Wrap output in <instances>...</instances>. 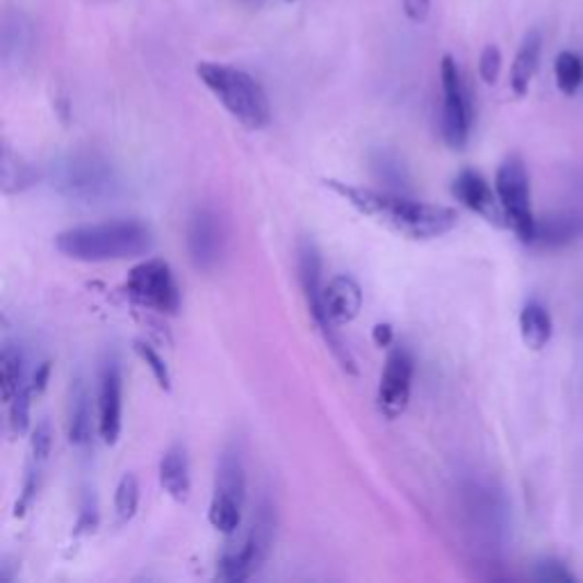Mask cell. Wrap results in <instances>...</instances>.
Returning a JSON list of instances; mask_svg holds the SVG:
<instances>
[{"label": "cell", "instance_id": "obj_33", "mask_svg": "<svg viewBox=\"0 0 583 583\" xmlns=\"http://www.w3.org/2000/svg\"><path fill=\"white\" fill-rule=\"evenodd\" d=\"M404 12L412 23H422L429 19L431 0H404Z\"/></svg>", "mask_w": 583, "mask_h": 583}, {"label": "cell", "instance_id": "obj_32", "mask_svg": "<svg viewBox=\"0 0 583 583\" xmlns=\"http://www.w3.org/2000/svg\"><path fill=\"white\" fill-rule=\"evenodd\" d=\"M98 524V511H96V499L94 494L85 497V502L80 506V515H78V524H75V534H90L96 529Z\"/></svg>", "mask_w": 583, "mask_h": 583}, {"label": "cell", "instance_id": "obj_31", "mask_svg": "<svg viewBox=\"0 0 583 583\" xmlns=\"http://www.w3.org/2000/svg\"><path fill=\"white\" fill-rule=\"evenodd\" d=\"M479 73L483 78L486 85H494L499 73H502V53H499L497 46H486L479 60Z\"/></svg>", "mask_w": 583, "mask_h": 583}, {"label": "cell", "instance_id": "obj_24", "mask_svg": "<svg viewBox=\"0 0 583 583\" xmlns=\"http://www.w3.org/2000/svg\"><path fill=\"white\" fill-rule=\"evenodd\" d=\"M372 164H374V172L376 176L390 187V191H397V189H406L408 187V172L404 162L390 153V151H376L374 158H372Z\"/></svg>", "mask_w": 583, "mask_h": 583}, {"label": "cell", "instance_id": "obj_14", "mask_svg": "<svg viewBox=\"0 0 583 583\" xmlns=\"http://www.w3.org/2000/svg\"><path fill=\"white\" fill-rule=\"evenodd\" d=\"M322 303L333 324H349L363 308V292H360V285L351 276H336V279L328 281V285H324Z\"/></svg>", "mask_w": 583, "mask_h": 583}, {"label": "cell", "instance_id": "obj_25", "mask_svg": "<svg viewBox=\"0 0 583 583\" xmlns=\"http://www.w3.org/2000/svg\"><path fill=\"white\" fill-rule=\"evenodd\" d=\"M579 221L576 219H563V217H557V219H545V221H538L536 224V240L538 244H563L568 240H572L579 229H576Z\"/></svg>", "mask_w": 583, "mask_h": 583}, {"label": "cell", "instance_id": "obj_18", "mask_svg": "<svg viewBox=\"0 0 583 583\" xmlns=\"http://www.w3.org/2000/svg\"><path fill=\"white\" fill-rule=\"evenodd\" d=\"M33 44V27L21 12L3 16V60L5 65L21 62Z\"/></svg>", "mask_w": 583, "mask_h": 583}, {"label": "cell", "instance_id": "obj_12", "mask_svg": "<svg viewBox=\"0 0 583 583\" xmlns=\"http://www.w3.org/2000/svg\"><path fill=\"white\" fill-rule=\"evenodd\" d=\"M452 194L456 197V201H460L467 210L483 217L488 224L497 229H509V219L502 208V201L497 197V189H492L479 172L475 170L460 172L452 185Z\"/></svg>", "mask_w": 583, "mask_h": 583}, {"label": "cell", "instance_id": "obj_27", "mask_svg": "<svg viewBox=\"0 0 583 583\" xmlns=\"http://www.w3.org/2000/svg\"><path fill=\"white\" fill-rule=\"evenodd\" d=\"M137 506H140V483L132 475H124L117 492H115V509L121 522L132 520V515L137 513Z\"/></svg>", "mask_w": 583, "mask_h": 583}, {"label": "cell", "instance_id": "obj_30", "mask_svg": "<svg viewBox=\"0 0 583 583\" xmlns=\"http://www.w3.org/2000/svg\"><path fill=\"white\" fill-rule=\"evenodd\" d=\"M53 447V429L48 422H39L31 435V463L44 465Z\"/></svg>", "mask_w": 583, "mask_h": 583}, {"label": "cell", "instance_id": "obj_4", "mask_svg": "<svg viewBox=\"0 0 583 583\" xmlns=\"http://www.w3.org/2000/svg\"><path fill=\"white\" fill-rule=\"evenodd\" d=\"M50 185L65 199L98 203L115 197L119 178L115 166L98 153L75 151L60 155L50 164Z\"/></svg>", "mask_w": 583, "mask_h": 583}, {"label": "cell", "instance_id": "obj_21", "mask_svg": "<svg viewBox=\"0 0 583 583\" xmlns=\"http://www.w3.org/2000/svg\"><path fill=\"white\" fill-rule=\"evenodd\" d=\"M242 506H244L242 499L226 492H214L208 520L217 532H221L224 536H233L235 532L242 529Z\"/></svg>", "mask_w": 583, "mask_h": 583}, {"label": "cell", "instance_id": "obj_17", "mask_svg": "<svg viewBox=\"0 0 583 583\" xmlns=\"http://www.w3.org/2000/svg\"><path fill=\"white\" fill-rule=\"evenodd\" d=\"M160 483L162 488L170 492V497H174L176 502H185L191 481H189V460H187V452L180 444H174L164 452L162 460H160Z\"/></svg>", "mask_w": 583, "mask_h": 583}, {"label": "cell", "instance_id": "obj_1", "mask_svg": "<svg viewBox=\"0 0 583 583\" xmlns=\"http://www.w3.org/2000/svg\"><path fill=\"white\" fill-rule=\"evenodd\" d=\"M324 183L358 212L376 219L378 224L410 240H435L447 235L458 224V212L447 206L412 201L397 191H376L370 187H355L340 180Z\"/></svg>", "mask_w": 583, "mask_h": 583}, {"label": "cell", "instance_id": "obj_23", "mask_svg": "<svg viewBox=\"0 0 583 583\" xmlns=\"http://www.w3.org/2000/svg\"><path fill=\"white\" fill-rule=\"evenodd\" d=\"M553 73H557V85L565 96H574L583 85V58L572 50L559 53L557 65H553Z\"/></svg>", "mask_w": 583, "mask_h": 583}, {"label": "cell", "instance_id": "obj_3", "mask_svg": "<svg viewBox=\"0 0 583 583\" xmlns=\"http://www.w3.org/2000/svg\"><path fill=\"white\" fill-rule=\"evenodd\" d=\"M197 75L212 96L242 126L260 130L271 121V105L260 82L242 69L219 62H199Z\"/></svg>", "mask_w": 583, "mask_h": 583}, {"label": "cell", "instance_id": "obj_35", "mask_svg": "<svg viewBox=\"0 0 583 583\" xmlns=\"http://www.w3.org/2000/svg\"><path fill=\"white\" fill-rule=\"evenodd\" d=\"M48 378H50V363H42L33 376V393L42 395L46 390V385H48Z\"/></svg>", "mask_w": 583, "mask_h": 583}, {"label": "cell", "instance_id": "obj_16", "mask_svg": "<svg viewBox=\"0 0 583 583\" xmlns=\"http://www.w3.org/2000/svg\"><path fill=\"white\" fill-rule=\"evenodd\" d=\"M540 53H543V37L538 31H532L522 39L511 67V90L517 98L526 96V92H529V85L540 65Z\"/></svg>", "mask_w": 583, "mask_h": 583}, {"label": "cell", "instance_id": "obj_37", "mask_svg": "<svg viewBox=\"0 0 583 583\" xmlns=\"http://www.w3.org/2000/svg\"><path fill=\"white\" fill-rule=\"evenodd\" d=\"M242 3H246V5H263V0H242Z\"/></svg>", "mask_w": 583, "mask_h": 583}, {"label": "cell", "instance_id": "obj_8", "mask_svg": "<svg viewBox=\"0 0 583 583\" xmlns=\"http://www.w3.org/2000/svg\"><path fill=\"white\" fill-rule=\"evenodd\" d=\"M126 292L137 305L160 315H176L180 308V288L176 276L170 263L160 258L132 267L126 281Z\"/></svg>", "mask_w": 583, "mask_h": 583}, {"label": "cell", "instance_id": "obj_7", "mask_svg": "<svg viewBox=\"0 0 583 583\" xmlns=\"http://www.w3.org/2000/svg\"><path fill=\"white\" fill-rule=\"evenodd\" d=\"M497 197L502 201V208L509 219V229L517 235L520 242L534 244L536 240V217L532 210V189H529V174L522 158L511 155L502 162L494 180Z\"/></svg>", "mask_w": 583, "mask_h": 583}, {"label": "cell", "instance_id": "obj_20", "mask_svg": "<svg viewBox=\"0 0 583 583\" xmlns=\"http://www.w3.org/2000/svg\"><path fill=\"white\" fill-rule=\"evenodd\" d=\"M244 490H246V477H244L242 454L237 447H229L224 454H221L217 465L214 492H226L244 502Z\"/></svg>", "mask_w": 583, "mask_h": 583}, {"label": "cell", "instance_id": "obj_15", "mask_svg": "<svg viewBox=\"0 0 583 583\" xmlns=\"http://www.w3.org/2000/svg\"><path fill=\"white\" fill-rule=\"evenodd\" d=\"M94 438V412L92 397L85 381L80 376L71 383L69 395V440L75 447H88Z\"/></svg>", "mask_w": 583, "mask_h": 583}, {"label": "cell", "instance_id": "obj_13", "mask_svg": "<svg viewBox=\"0 0 583 583\" xmlns=\"http://www.w3.org/2000/svg\"><path fill=\"white\" fill-rule=\"evenodd\" d=\"M98 431L107 444L121 433V368L115 353L103 360L98 374Z\"/></svg>", "mask_w": 583, "mask_h": 583}, {"label": "cell", "instance_id": "obj_28", "mask_svg": "<svg viewBox=\"0 0 583 583\" xmlns=\"http://www.w3.org/2000/svg\"><path fill=\"white\" fill-rule=\"evenodd\" d=\"M35 174L27 164H23L19 158L10 155V151H5L3 155V187L8 194L12 191H21L27 185H33Z\"/></svg>", "mask_w": 583, "mask_h": 583}, {"label": "cell", "instance_id": "obj_29", "mask_svg": "<svg viewBox=\"0 0 583 583\" xmlns=\"http://www.w3.org/2000/svg\"><path fill=\"white\" fill-rule=\"evenodd\" d=\"M135 353L140 355L144 363L149 365V370L153 372V376L160 383V387H164V390H172V374H170V368H166V363L162 360V355L151 345H147L142 340L135 342Z\"/></svg>", "mask_w": 583, "mask_h": 583}, {"label": "cell", "instance_id": "obj_6", "mask_svg": "<svg viewBox=\"0 0 583 583\" xmlns=\"http://www.w3.org/2000/svg\"><path fill=\"white\" fill-rule=\"evenodd\" d=\"M299 281H301L305 303H308V311H311V315H313V319L322 333L326 347L330 349L333 355H336V360L345 372L355 374L353 358H351L349 349L345 347V342L340 340L336 324L330 322V317L324 311V303H322V294H324L322 256H319L317 244L308 237L301 240V244H299Z\"/></svg>", "mask_w": 583, "mask_h": 583}, {"label": "cell", "instance_id": "obj_34", "mask_svg": "<svg viewBox=\"0 0 583 583\" xmlns=\"http://www.w3.org/2000/svg\"><path fill=\"white\" fill-rule=\"evenodd\" d=\"M536 576L543 581H572V576L565 572V568L557 561H549V563H540L536 570Z\"/></svg>", "mask_w": 583, "mask_h": 583}, {"label": "cell", "instance_id": "obj_38", "mask_svg": "<svg viewBox=\"0 0 583 583\" xmlns=\"http://www.w3.org/2000/svg\"><path fill=\"white\" fill-rule=\"evenodd\" d=\"M288 3H292V0H288Z\"/></svg>", "mask_w": 583, "mask_h": 583}, {"label": "cell", "instance_id": "obj_5", "mask_svg": "<svg viewBox=\"0 0 583 583\" xmlns=\"http://www.w3.org/2000/svg\"><path fill=\"white\" fill-rule=\"evenodd\" d=\"M273 529L276 515L271 504L263 502L256 511L246 532L233 540L217 563V579L219 581H244L252 576L269 557L273 545Z\"/></svg>", "mask_w": 583, "mask_h": 583}, {"label": "cell", "instance_id": "obj_39", "mask_svg": "<svg viewBox=\"0 0 583 583\" xmlns=\"http://www.w3.org/2000/svg\"><path fill=\"white\" fill-rule=\"evenodd\" d=\"M105 3H107V0H105Z\"/></svg>", "mask_w": 583, "mask_h": 583}, {"label": "cell", "instance_id": "obj_36", "mask_svg": "<svg viewBox=\"0 0 583 583\" xmlns=\"http://www.w3.org/2000/svg\"><path fill=\"white\" fill-rule=\"evenodd\" d=\"M372 336H374V342H376L378 347H390V345H393V338H395V336H393V326H390V324H376Z\"/></svg>", "mask_w": 583, "mask_h": 583}, {"label": "cell", "instance_id": "obj_26", "mask_svg": "<svg viewBox=\"0 0 583 583\" xmlns=\"http://www.w3.org/2000/svg\"><path fill=\"white\" fill-rule=\"evenodd\" d=\"M33 385L25 383L19 395L10 401V433L14 438L23 435L31 429V399H33Z\"/></svg>", "mask_w": 583, "mask_h": 583}, {"label": "cell", "instance_id": "obj_22", "mask_svg": "<svg viewBox=\"0 0 583 583\" xmlns=\"http://www.w3.org/2000/svg\"><path fill=\"white\" fill-rule=\"evenodd\" d=\"M23 353L14 345H5L0 353V387H3V399L12 401L23 387Z\"/></svg>", "mask_w": 583, "mask_h": 583}, {"label": "cell", "instance_id": "obj_19", "mask_svg": "<svg viewBox=\"0 0 583 583\" xmlns=\"http://www.w3.org/2000/svg\"><path fill=\"white\" fill-rule=\"evenodd\" d=\"M520 333L524 345L532 351H540L547 347L551 338V317L540 303H526L520 315Z\"/></svg>", "mask_w": 583, "mask_h": 583}, {"label": "cell", "instance_id": "obj_2", "mask_svg": "<svg viewBox=\"0 0 583 583\" xmlns=\"http://www.w3.org/2000/svg\"><path fill=\"white\" fill-rule=\"evenodd\" d=\"M58 252L80 263H113L144 256L153 246L151 229L137 219L75 226L55 237Z\"/></svg>", "mask_w": 583, "mask_h": 583}, {"label": "cell", "instance_id": "obj_9", "mask_svg": "<svg viewBox=\"0 0 583 583\" xmlns=\"http://www.w3.org/2000/svg\"><path fill=\"white\" fill-rule=\"evenodd\" d=\"M442 82V137L452 149H465L471 128V105L460 69L452 55L440 62Z\"/></svg>", "mask_w": 583, "mask_h": 583}, {"label": "cell", "instance_id": "obj_10", "mask_svg": "<svg viewBox=\"0 0 583 583\" xmlns=\"http://www.w3.org/2000/svg\"><path fill=\"white\" fill-rule=\"evenodd\" d=\"M415 374V358L406 347H395L387 353L378 385V408L387 420H397L408 408Z\"/></svg>", "mask_w": 583, "mask_h": 583}, {"label": "cell", "instance_id": "obj_11", "mask_svg": "<svg viewBox=\"0 0 583 583\" xmlns=\"http://www.w3.org/2000/svg\"><path fill=\"white\" fill-rule=\"evenodd\" d=\"M226 233L224 224L214 210L199 208L191 214L187 226V248L194 267L203 271H210L219 265L221 256H224Z\"/></svg>", "mask_w": 583, "mask_h": 583}]
</instances>
